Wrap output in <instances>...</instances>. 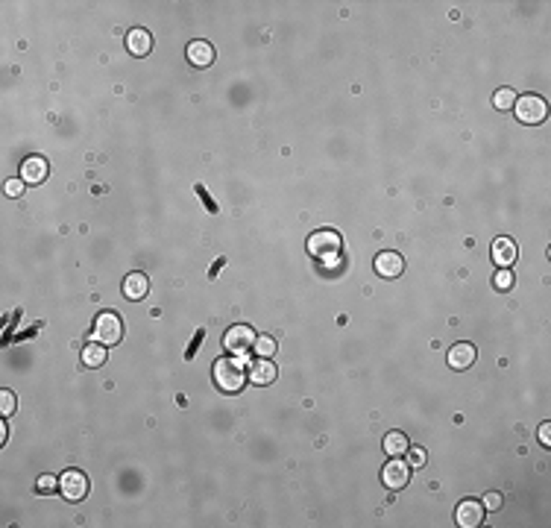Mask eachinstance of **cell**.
<instances>
[{"instance_id":"8fae6325","label":"cell","mask_w":551,"mask_h":528,"mask_svg":"<svg viewBox=\"0 0 551 528\" xmlns=\"http://www.w3.org/2000/svg\"><path fill=\"white\" fill-rule=\"evenodd\" d=\"M150 294V279H147V276H144V273H129L126 276V279H124V297L126 299H144V297H147Z\"/></svg>"},{"instance_id":"3957f363","label":"cell","mask_w":551,"mask_h":528,"mask_svg":"<svg viewBox=\"0 0 551 528\" xmlns=\"http://www.w3.org/2000/svg\"><path fill=\"white\" fill-rule=\"evenodd\" d=\"M121 338H124V320H121V317H117L115 311L97 314V320H94V340L106 343V347H115Z\"/></svg>"},{"instance_id":"6da1fadb","label":"cell","mask_w":551,"mask_h":528,"mask_svg":"<svg viewBox=\"0 0 551 528\" xmlns=\"http://www.w3.org/2000/svg\"><path fill=\"white\" fill-rule=\"evenodd\" d=\"M214 381L223 393H238L246 385L244 361L241 358H217L214 361Z\"/></svg>"},{"instance_id":"2e32d148","label":"cell","mask_w":551,"mask_h":528,"mask_svg":"<svg viewBox=\"0 0 551 528\" xmlns=\"http://www.w3.org/2000/svg\"><path fill=\"white\" fill-rule=\"evenodd\" d=\"M249 381H255V385H270V381H276V364L270 358H258L249 367Z\"/></svg>"},{"instance_id":"cb8c5ba5","label":"cell","mask_w":551,"mask_h":528,"mask_svg":"<svg viewBox=\"0 0 551 528\" xmlns=\"http://www.w3.org/2000/svg\"><path fill=\"white\" fill-rule=\"evenodd\" d=\"M35 487H38V493H53L56 490V479H53V475H42Z\"/></svg>"},{"instance_id":"7a4b0ae2","label":"cell","mask_w":551,"mask_h":528,"mask_svg":"<svg viewBox=\"0 0 551 528\" xmlns=\"http://www.w3.org/2000/svg\"><path fill=\"white\" fill-rule=\"evenodd\" d=\"M340 247H344V241H340V235L334 229L314 232L308 238V253L314 258H320L323 264H337L340 261Z\"/></svg>"},{"instance_id":"9a60e30c","label":"cell","mask_w":551,"mask_h":528,"mask_svg":"<svg viewBox=\"0 0 551 528\" xmlns=\"http://www.w3.org/2000/svg\"><path fill=\"white\" fill-rule=\"evenodd\" d=\"M126 47H129V53H135V56H147L153 50V35L147 30H141V26H135V30H129V35H126Z\"/></svg>"},{"instance_id":"7c38bea8","label":"cell","mask_w":551,"mask_h":528,"mask_svg":"<svg viewBox=\"0 0 551 528\" xmlns=\"http://www.w3.org/2000/svg\"><path fill=\"white\" fill-rule=\"evenodd\" d=\"M188 62L196 65V68H208L214 62V47L203 42V38H196V42L188 44Z\"/></svg>"},{"instance_id":"ba28073f","label":"cell","mask_w":551,"mask_h":528,"mask_svg":"<svg viewBox=\"0 0 551 528\" xmlns=\"http://www.w3.org/2000/svg\"><path fill=\"white\" fill-rule=\"evenodd\" d=\"M455 520H457V525H461V528H475V525L484 522V505H481L478 499H464L461 505H457Z\"/></svg>"},{"instance_id":"277c9868","label":"cell","mask_w":551,"mask_h":528,"mask_svg":"<svg viewBox=\"0 0 551 528\" xmlns=\"http://www.w3.org/2000/svg\"><path fill=\"white\" fill-rule=\"evenodd\" d=\"M514 112H516V117H519L522 124H543V121H545V115H548V106H545V100H543V97H536V94H525V97H516Z\"/></svg>"},{"instance_id":"5b68a950","label":"cell","mask_w":551,"mask_h":528,"mask_svg":"<svg viewBox=\"0 0 551 528\" xmlns=\"http://www.w3.org/2000/svg\"><path fill=\"white\" fill-rule=\"evenodd\" d=\"M59 490L68 502H80L88 496V475H83L80 470H65L59 479Z\"/></svg>"},{"instance_id":"8992f818","label":"cell","mask_w":551,"mask_h":528,"mask_svg":"<svg viewBox=\"0 0 551 528\" xmlns=\"http://www.w3.org/2000/svg\"><path fill=\"white\" fill-rule=\"evenodd\" d=\"M223 347H226L232 355H244L255 347V332L249 326H232L226 338H223Z\"/></svg>"},{"instance_id":"484cf974","label":"cell","mask_w":551,"mask_h":528,"mask_svg":"<svg viewBox=\"0 0 551 528\" xmlns=\"http://www.w3.org/2000/svg\"><path fill=\"white\" fill-rule=\"evenodd\" d=\"M411 452V467H425V449H408Z\"/></svg>"},{"instance_id":"4fadbf2b","label":"cell","mask_w":551,"mask_h":528,"mask_svg":"<svg viewBox=\"0 0 551 528\" xmlns=\"http://www.w3.org/2000/svg\"><path fill=\"white\" fill-rule=\"evenodd\" d=\"M493 261L498 267H510V264L516 261V241H510V238H495L493 241Z\"/></svg>"},{"instance_id":"ac0fdd59","label":"cell","mask_w":551,"mask_h":528,"mask_svg":"<svg viewBox=\"0 0 551 528\" xmlns=\"http://www.w3.org/2000/svg\"><path fill=\"white\" fill-rule=\"evenodd\" d=\"M83 364L85 367H103L106 364V343H100V340L88 343V347L83 349Z\"/></svg>"},{"instance_id":"5bb4252c","label":"cell","mask_w":551,"mask_h":528,"mask_svg":"<svg viewBox=\"0 0 551 528\" xmlns=\"http://www.w3.org/2000/svg\"><path fill=\"white\" fill-rule=\"evenodd\" d=\"M475 347L472 343H455V347L449 349V367H455V370H466V367H472L475 364Z\"/></svg>"},{"instance_id":"44dd1931","label":"cell","mask_w":551,"mask_h":528,"mask_svg":"<svg viewBox=\"0 0 551 528\" xmlns=\"http://www.w3.org/2000/svg\"><path fill=\"white\" fill-rule=\"evenodd\" d=\"M493 285L498 290H510V288H514V273H510V267H498V273L493 276Z\"/></svg>"},{"instance_id":"7402d4cb","label":"cell","mask_w":551,"mask_h":528,"mask_svg":"<svg viewBox=\"0 0 551 528\" xmlns=\"http://www.w3.org/2000/svg\"><path fill=\"white\" fill-rule=\"evenodd\" d=\"M15 405H18V399H15V393L12 390H0V411H3V417H9L12 411H15Z\"/></svg>"},{"instance_id":"9c48e42d","label":"cell","mask_w":551,"mask_h":528,"mask_svg":"<svg viewBox=\"0 0 551 528\" xmlns=\"http://www.w3.org/2000/svg\"><path fill=\"white\" fill-rule=\"evenodd\" d=\"M402 270H405V261L399 253H393V249H384V253L375 256V273L384 276V279H396Z\"/></svg>"},{"instance_id":"d4e9b609","label":"cell","mask_w":551,"mask_h":528,"mask_svg":"<svg viewBox=\"0 0 551 528\" xmlns=\"http://www.w3.org/2000/svg\"><path fill=\"white\" fill-rule=\"evenodd\" d=\"M6 194L9 197H21L24 194V179H6Z\"/></svg>"},{"instance_id":"4316f807","label":"cell","mask_w":551,"mask_h":528,"mask_svg":"<svg viewBox=\"0 0 551 528\" xmlns=\"http://www.w3.org/2000/svg\"><path fill=\"white\" fill-rule=\"evenodd\" d=\"M540 443L551 446V422H543V426H540Z\"/></svg>"},{"instance_id":"603a6c76","label":"cell","mask_w":551,"mask_h":528,"mask_svg":"<svg viewBox=\"0 0 551 528\" xmlns=\"http://www.w3.org/2000/svg\"><path fill=\"white\" fill-rule=\"evenodd\" d=\"M481 505H484V511H498V508H502V493H487V496H484V502H481Z\"/></svg>"},{"instance_id":"30bf717a","label":"cell","mask_w":551,"mask_h":528,"mask_svg":"<svg viewBox=\"0 0 551 528\" xmlns=\"http://www.w3.org/2000/svg\"><path fill=\"white\" fill-rule=\"evenodd\" d=\"M21 179L30 182V185H42V182L47 179V162H44L42 156L24 158V165H21Z\"/></svg>"},{"instance_id":"d6986e66","label":"cell","mask_w":551,"mask_h":528,"mask_svg":"<svg viewBox=\"0 0 551 528\" xmlns=\"http://www.w3.org/2000/svg\"><path fill=\"white\" fill-rule=\"evenodd\" d=\"M514 103H516V94H514V88H498L495 94H493V106L498 112H507V109H514Z\"/></svg>"},{"instance_id":"52a82bcc","label":"cell","mask_w":551,"mask_h":528,"mask_svg":"<svg viewBox=\"0 0 551 528\" xmlns=\"http://www.w3.org/2000/svg\"><path fill=\"white\" fill-rule=\"evenodd\" d=\"M382 481L390 487V490H402V487L411 481V467L399 458H390V464L382 470Z\"/></svg>"},{"instance_id":"ffe728a7","label":"cell","mask_w":551,"mask_h":528,"mask_svg":"<svg viewBox=\"0 0 551 528\" xmlns=\"http://www.w3.org/2000/svg\"><path fill=\"white\" fill-rule=\"evenodd\" d=\"M253 349L261 355V358H273V355H276V340L261 335V338H255V347Z\"/></svg>"},{"instance_id":"e0dca14e","label":"cell","mask_w":551,"mask_h":528,"mask_svg":"<svg viewBox=\"0 0 551 528\" xmlns=\"http://www.w3.org/2000/svg\"><path fill=\"white\" fill-rule=\"evenodd\" d=\"M411 449V443H408V438H405L402 431H390V434H384V452L390 455V458H402L405 452Z\"/></svg>"},{"instance_id":"83f0119b","label":"cell","mask_w":551,"mask_h":528,"mask_svg":"<svg viewBox=\"0 0 551 528\" xmlns=\"http://www.w3.org/2000/svg\"><path fill=\"white\" fill-rule=\"evenodd\" d=\"M6 434H9L6 431V422H0V443H6Z\"/></svg>"}]
</instances>
